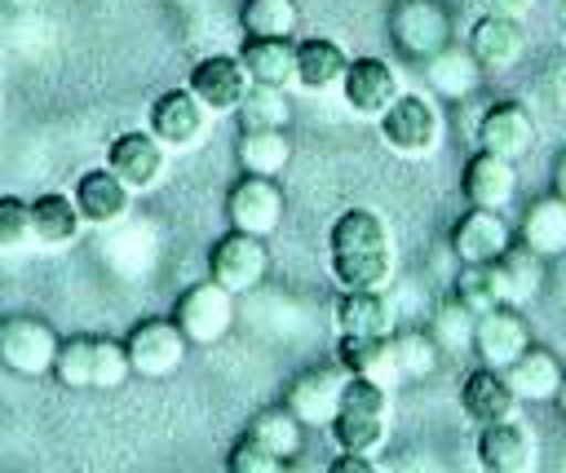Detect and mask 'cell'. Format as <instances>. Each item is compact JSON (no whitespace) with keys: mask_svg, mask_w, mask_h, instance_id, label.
Here are the masks:
<instances>
[{"mask_svg":"<svg viewBox=\"0 0 566 473\" xmlns=\"http://www.w3.org/2000/svg\"><path fill=\"white\" fill-rule=\"evenodd\" d=\"M327 265L340 292L354 287H385L394 274V243L389 225L371 208H345L327 230Z\"/></svg>","mask_w":566,"mask_h":473,"instance_id":"6da1fadb","label":"cell"},{"mask_svg":"<svg viewBox=\"0 0 566 473\" xmlns=\"http://www.w3.org/2000/svg\"><path fill=\"white\" fill-rule=\"evenodd\" d=\"M327 429L340 451L376 455L389 433V389L367 376H345V389H340V402Z\"/></svg>","mask_w":566,"mask_h":473,"instance_id":"7a4b0ae2","label":"cell"},{"mask_svg":"<svg viewBox=\"0 0 566 473\" xmlns=\"http://www.w3.org/2000/svg\"><path fill=\"white\" fill-rule=\"evenodd\" d=\"M376 128H380L385 150H394L402 159H424L442 141V111L424 93H398L389 102V111L376 119Z\"/></svg>","mask_w":566,"mask_h":473,"instance_id":"3957f363","label":"cell"},{"mask_svg":"<svg viewBox=\"0 0 566 473\" xmlns=\"http://www.w3.org/2000/svg\"><path fill=\"white\" fill-rule=\"evenodd\" d=\"M283 212H287V195H283L279 177L243 172V177L226 190V221H230V230L270 239V234L283 225Z\"/></svg>","mask_w":566,"mask_h":473,"instance_id":"277c9868","label":"cell"},{"mask_svg":"<svg viewBox=\"0 0 566 473\" xmlns=\"http://www.w3.org/2000/svg\"><path fill=\"white\" fill-rule=\"evenodd\" d=\"M389 35L402 49V57L429 62L451 44V13L442 0H394L389 9Z\"/></svg>","mask_w":566,"mask_h":473,"instance_id":"5b68a950","label":"cell"},{"mask_svg":"<svg viewBox=\"0 0 566 473\" xmlns=\"http://www.w3.org/2000/svg\"><path fill=\"white\" fill-rule=\"evenodd\" d=\"M172 323L190 345H217L234 323V292H226L217 278H199L172 301Z\"/></svg>","mask_w":566,"mask_h":473,"instance_id":"8992f818","label":"cell"},{"mask_svg":"<svg viewBox=\"0 0 566 473\" xmlns=\"http://www.w3.org/2000/svg\"><path fill=\"white\" fill-rule=\"evenodd\" d=\"M124 349H128L133 376L164 380V376H172L186 362L190 340H186V332L168 314V318H142V323H133L128 336H124Z\"/></svg>","mask_w":566,"mask_h":473,"instance_id":"52a82bcc","label":"cell"},{"mask_svg":"<svg viewBox=\"0 0 566 473\" xmlns=\"http://www.w3.org/2000/svg\"><path fill=\"white\" fill-rule=\"evenodd\" d=\"M270 274V248L256 234L243 230H226L212 248H208V278H217L226 292L243 296L252 287H261Z\"/></svg>","mask_w":566,"mask_h":473,"instance_id":"ba28073f","label":"cell"},{"mask_svg":"<svg viewBox=\"0 0 566 473\" xmlns=\"http://www.w3.org/2000/svg\"><path fill=\"white\" fill-rule=\"evenodd\" d=\"M57 345L62 336L44 323V318H31V314H13L0 323V367H9L13 376H49L53 371V358H57Z\"/></svg>","mask_w":566,"mask_h":473,"instance_id":"9c48e42d","label":"cell"},{"mask_svg":"<svg viewBox=\"0 0 566 473\" xmlns=\"http://www.w3.org/2000/svg\"><path fill=\"white\" fill-rule=\"evenodd\" d=\"M398 93H402V80H398V71L389 66V57H376V53L349 57V66H345V75H340V102H345L358 119H380Z\"/></svg>","mask_w":566,"mask_h":473,"instance_id":"30bf717a","label":"cell"},{"mask_svg":"<svg viewBox=\"0 0 566 473\" xmlns=\"http://www.w3.org/2000/svg\"><path fill=\"white\" fill-rule=\"evenodd\" d=\"M164 164H168V146H164L150 128H128V133L111 137V146H106V168H111L133 195L159 186Z\"/></svg>","mask_w":566,"mask_h":473,"instance_id":"8fae6325","label":"cell"},{"mask_svg":"<svg viewBox=\"0 0 566 473\" xmlns=\"http://www.w3.org/2000/svg\"><path fill=\"white\" fill-rule=\"evenodd\" d=\"M473 354L482 367H509L526 345H531V327L522 318V305H491L482 314H473Z\"/></svg>","mask_w":566,"mask_h":473,"instance_id":"7c38bea8","label":"cell"},{"mask_svg":"<svg viewBox=\"0 0 566 473\" xmlns=\"http://www.w3.org/2000/svg\"><path fill=\"white\" fill-rule=\"evenodd\" d=\"M248 84L252 80L243 71L239 53H208V57H199L190 66V80H186V88L203 102L208 115H234L243 93H248Z\"/></svg>","mask_w":566,"mask_h":473,"instance_id":"4fadbf2b","label":"cell"},{"mask_svg":"<svg viewBox=\"0 0 566 473\" xmlns=\"http://www.w3.org/2000/svg\"><path fill=\"white\" fill-rule=\"evenodd\" d=\"M146 128H150L168 150H190V146H199V137H203V128H208V111H203V102H199L190 88H164V93L150 102Z\"/></svg>","mask_w":566,"mask_h":473,"instance_id":"5bb4252c","label":"cell"},{"mask_svg":"<svg viewBox=\"0 0 566 473\" xmlns=\"http://www.w3.org/2000/svg\"><path fill=\"white\" fill-rule=\"evenodd\" d=\"M509 248H513V225L504 221L500 208L469 203L451 221V252H455V261H500Z\"/></svg>","mask_w":566,"mask_h":473,"instance_id":"9a60e30c","label":"cell"},{"mask_svg":"<svg viewBox=\"0 0 566 473\" xmlns=\"http://www.w3.org/2000/svg\"><path fill=\"white\" fill-rule=\"evenodd\" d=\"M478 464L486 473H531L539 464V446H535V433L522 424V420H495V424H482L478 429Z\"/></svg>","mask_w":566,"mask_h":473,"instance_id":"2e32d148","label":"cell"},{"mask_svg":"<svg viewBox=\"0 0 566 473\" xmlns=\"http://www.w3.org/2000/svg\"><path fill=\"white\" fill-rule=\"evenodd\" d=\"M531 141H535V119L517 97H500L482 111V119H478V146L482 150H495L504 159H522L531 150Z\"/></svg>","mask_w":566,"mask_h":473,"instance_id":"e0dca14e","label":"cell"},{"mask_svg":"<svg viewBox=\"0 0 566 473\" xmlns=\"http://www.w3.org/2000/svg\"><path fill=\"white\" fill-rule=\"evenodd\" d=\"M473 62L482 71H509L517 66V57L526 53V27L522 18H500V13H478L473 31H469V44Z\"/></svg>","mask_w":566,"mask_h":473,"instance_id":"ac0fdd59","label":"cell"},{"mask_svg":"<svg viewBox=\"0 0 566 473\" xmlns=\"http://www.w3.org/2000/svg\"><path fill=\"white\" fill-rule=\"evenodd\" d=\"M517 407H522V398L513 393V385H509V376H504L500 367H482V362H478V367L464 376V385H460V411H464L478 429L517 416Z\"/></svg>","mask_w":566,"mask_h":473,"instance_id":"d6986e66","label":"cell"},{"mask_svg":"<svg viewBox=\"0 0 566 473\" xmlns=\"http://www.w3.org/2000/svg\"><path fill=\"white\" fill-rule=\"evenodd\" d=\"M460 190L469 203L478 208H509V199L517 195V172H513V159L495 155V150H473L464 159V172H460Z\"/></svg>","mask_w":566,"mask_h":473,"instance_id":"ffe728a7","label":"cell"},{"mask_svg":"<svg viewBox=\"0 0 566 473\" xmlns=\"http://www.w3.org/2000/svg\"><path fill=\"white\" fill-rule=\"evenodd\" d=\"M239 62L252 84L292 88L296 84V35H243Z\"/></svg>","mask_w":566,"mask_h":473,"instance_id":"44dd1931","label":"cell"},{"mask_svg":"<svg viewBox=\"0 0 566 473\" xmlns=\"http://www.w3.org/2000/svg\"><path fill=\"white\" fill-rule=\"evenodd\" d=\"M71 199H75L84 225H115V221L128 212L133 190H128L111 168H88V172L75 177Z\"/></svg>","mask_w":566,"mask_h":473,"instance_id":"7402d4cb","label":"cell"},{"mask_svg":"<svg viewBox=\"0 0 566 473\" xmlns=\"http://www.w3.org/2000/svg\"><path fill=\"white\" fill-rule=\"evenodd\" d=\"M340 389H345V367H310L301 371L292 385H287V407L305 420V424H332L336 416V402H340Z\"/></svg>","mask_w":566,"mask_h":473,"instance_id":"603a6c76","label":"cell"},{"mask_svg":"<svg viewBox=\"0 0 566 473\" xmlns=\"http://www.w3.org/2000/svg\"><path fill=\"white\" fill-rule=\"evenodd\" d=\"M336 362L345 367V376H367L385 389H394L402 380L398 354H394V332L389 336H340Z\"/></svg>","mask_w":566,"mask_h":473,"instance_id":"cb8c5ba5","label":"cell"},{"mask_svg":"<svg viewBox=\"0 0 566 473\" xmlns=\"http://www.w3.org/2000/svg\"><path fill=\"white\" fill-rule=\"evenodd\" d=\"M504 376H509V385H513V393L522 398V402H553L557 398V385H562V376H566V367H562V358L553 354V349H544V345H526L509 367H504Z\"/></svg>","mask_w":566,"mask_h":473,"instance_id":"d4e9b609","label":"cell"},{"mask_svg":"<svg viewBox=\"0 0 566 473\" xmlns=\"http://www.w3.org/2000/svg\"><path fill=\"white\" fill-rule=\"evenodd\" d=\"M345 66H349V57H345V49L332 35H305V40H296V84L305 93L340 88Z\"/></svg>","mask_w":566,"mask_h":473,"instance_id":"484cf974","label":"cell"},{"mask_svg":"<svg viewBox=\"0 0 566 473\" xmlns=\"http://www.w3.org/2000/svg\"><path fill=\"white\" fill-rule=\"evenodd\" d=\"M336 332L340 336H389L394 332V305L380 287H354L336 301Z\"/></svg>","mask_w":566,"mask_h":473,"instance_id":"4316f807","label":"cell"},{"mask_svg":"<svg viewBox=\"0 0 566 473\" xmlns=\"http://www.w3.org/2000/svg\"><path fill=\"white\" fill-rule=\"evenodd\" d=\"M517 243L539 256H562L566 252V199L544 195V199L526 203V212L517 221Z\"/></svg>","mask_w":566,"mask_h":473,"instance_id":"83f0119b","label":"cell"},{"mask_svg":"<svg viewBox=\"0 0 566 473\" xmlns=\"http://www.w3.org/2000/svg\"><path fill=\"white\" fill-rule=\"evenodd\" d=\"M80 225H84V217H80V208H75L71 195L49 190V195H35L31 199V239L40 248H66V243H75Z\"/></svg>","mask_w":566,"mask_h":473,"instance_id":"f1b7e54d","label":"cell"},{"mask_svg":"<svg viewBox=\"0 0 566 473\" xmlns=\"http://www.w3.org/2000/svg\"><path fill=\"white\" fill-rule=\"evenodd\" d=\"M234 159H239L243 172L279 177L292 159V137H287V128H239Z\"/></svg>","mask_w":566,"mask_h":473,"instance_id":"f546056e","label":"cell"},{"mask_svg":"<svg viewBox=\"0 0 566 473\" xmlns=\"http://www.w3.org/2000/svg\"><path fill=\"white\" fill-rule=\"evenodd\" d=\"M451 301L464 305L469 314H482L491 305H504V274L500 261H460L455 278H451Z\"/></svg>","mask_w":566,"mask_h":473,"instance_id":"4dcf8cb0","label":"cell"},{"mask_svg":"<svg viewBox=\"0 0 566 473\" xmlns=\"http://www.w3.org/2000/svg\"><path fill=\"white\" fill-rule=\"evenodd\" d=\"M248 429L283 460V464H292L296 455H301V446H305V420L287 407V402H279V407H265V411H256L252 420H248Z\"/></svg>","mask_w":566,"mask_h":473,"instance_id":"1f68e13d","label":"cell"},{"mask_svg":"<svg viewBox=\"0 0 566 473\" xmlns=\"http://www.w3.org/2000/svg\"><path fill=\"white\" fill-rule=\"evenodd\" d=\"M424 71H429V80H433V88L442 93V97H464V93H473V84H478V62H473V53L469 49H455V44H447L442 53H433L429 62H424Z\"/></svg>","mask_w":566,"mask_h":473,"instance_id":"d6a6232c","label":"cell"},{"mask_svg":"<svg viewBox=\"0 0 566 473\" xmlns=\"http://www.w3.org/2000/svg\"><path fill=\"white\" fill-rule=\"evenodd\" d=\"M239 27H243V35H296L301 4L296 0H243Z\"/></svg>","mask_w":566,"mask_h":473,"instance_id":"836d02e7","label":"cell"},{"mask_svg":"<svg viewBox=\"0 0 566 473\" xmlns=\"http://www.w3.org/2000/svg\"><path fill=\"white\" fill-rule=\"evenodd\" d=\"M239 128H287L292 106H287V88H270V84H248L243 102H239Z\"/></svg>","mask_w":566,"mask_h":473,"instance_id":"e575fe53","label":"cell"},{"mask_svg":"<svg viewBox=\"0 0 566 473\" xmlns=\"http://www.w3.org/2000/svg\"><path fill=\"white\" fill-rule=\"evenodd\" d=\"M539 252H531V248H522V243H513L504 256H500V274H504V296H509V305H526L535 292H539Z\"/></svg>","mask_w":566,"mask_h":473,"instance_id":"d590c367","label":"cell"},{"mask_svg":"<svg viewBox=\"0 0 566 473\" xmlns=\"http://www.w3.org/2000/svg\"><path fill=\"white\" fill-rule=\"evenodd\" d=\"M53 376L66 389H88L93 385V336H62L57 358H53Z\"/></svg>","mask_w":566,"mask_h":473,"instance_id":"8d00e7d4","label":"cell"},{"mask_svg":"<svg viewBox=\"0 0 566 473\" xmlns=\"http://www.w3.org/2000/svg\"><path fill=\"white\" fill-rule=\"evenodd\" d=\"M133 376L128 349L115 336H93V385L88 389H119Z\"/></svg>","mask_w":566,"mask_h":473,"instance_id":"74e56055","label":"cell"},{"mask_svg":"<svg viewBox=\"0 0 566 473\" xmlns=\"http://www.w3.org/2000/svg\"><path fill=\"white\" fill-rule=\"evenodd\" d=\"M394 354H398V371L411 376H429L438 367V340L424 332H394Z\"/></svg>","mask_w":566,"mask_h":473,"instance_id":"f35d334b","label":"cell"},{"mask_svg":"<svg viewBox=\"0 0 566 473\" xmlns=\"http://www.w3.org/2000/svg\"><path fill=\"white\" fill-rule=\"evenodd\" d=\"M226 469H230V473H279L283 460H279L252 429H243V433L234 438L230 455H226Z\"/></svg>","mask_w":566,"mask_h":473,"instance_id":"ab89813d","label":"cell"},{"mask_svg":"<svg viewBox=\"0 0 566 473\" xmlns=\"http://www.w3.org/2000/svg\"><path fill=\"white\" fill-rule=\"evenodd\" d=\"M31 243V199L0 195V252H22Z\"/></svg>","mask_w":566,"mask_h":473,"instance_id":"60d3db41","label":"cell"},{"mask_svg":"<svg viewBox=\"0 0 566 473\" xmlns=\"http://www.w3.org/2000/svg\"><path fill=\"white\" fill-rule=\"evenodd\" d=\"M332 473H376V460L363 455V451H340V460L327 464Z\"/></svg>","mask_w":566,"mask_h":473,"instance_id":"b9f144b4","label":"cell"},{"mask_svg":"<svg viewBox=\"0 0 566 473\" xmlns=\"http://www.w3.org/2000/svg\"><path fill=\"white\" fill-rule=\"evenodd\" d=\"M535 0H478L482 13H500V18H526Z\"/></svg>","mask_w":566,"mask_h":473,"instance_id":"7bdbcfd3","label":"cell"},{"mask_svg":"<svg viewBox=\"0 0 566 473\" xmlns=\"http://www.w3.org/2000/svg\"><path fill=\"white\" fill-rule=\"evenodd\" d=\"M553 195H562L566 199V150L557 155V164H553Z\"/></svg>","mask_w":566,"mask_h":473,"instance_id":"ee69618b","label":"cell"},{"mask_svg":"<svg viewBox=\"0 0 566 473\" xmlns=\"http://www.w3.org/2000/svg\"><path fill=\"white\" fill-rule=\"evenodd\" d=\"M557 407H562V416H566V376H562V385H557V398H553Z\"/></svg>","mask_w":566,"mask_h":473,"instance_id":"f6af8a7d","label":"cell"},{"mask_svg":"<svg viewBox=\"0 0 566 473\" xmlns=\"http://www.w3.org/2000/svg\"><path fill=\"white\" fill-rule=\"evenodd\" d=\"M9 4H18V9H27V4H35V0H9Z\"/></svg>","mask_w":566,"mask_h":473,"instance_id":"bcb514c9","label":"cell"}]
</instances>
